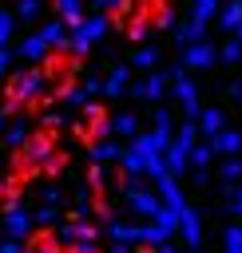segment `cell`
<instances>
[{
  "label": "cell",
  "mask_w": 242,
  "mask_h": 253,
  "mask_svg": "<svg viewBox=\"0 0 242 253\" xmlns=\"http://www.w3.org/2000/svg\"><path fill=\"white\" fill-rule=\"evenodd\" d=\"M0 233H4V237H20V241H28V237H32V213H28L20 202H4Z\"/></svg>",
  "instance_id": "1"
},
{
  "label": "cell",
  "mask_w": 242,
  "mask_h": 253,
  "mask_svg": "<svg viewBox=\"0 0 242 253\" xmlns=\"http://www.w3.org/2000/svg\"><path fill=\"white\" fill-rule=\"evenodd\" d=\"M127 202H131V210L143 213V217H155V213H159V198H155L151 190H143V186H127Z\"/></svg>",
  "instance_id": "2"
},
{
  "label": "cell",
  "mask_w": 242,
  "mask_h": 253,
  "mask_svg": "<svg viewBox=\"0 0 242 253\" xmlns=\"http://www.w3.org/2000/svg\"><path fill=\"white\" fill-rule=\"evenodd\" d=\"M179 233H182V241H186L190 249L202 245V221H198L194 210H182V213H179Z\"/></svg>",
  "instance_id": "3"
},
{
  "label": "cell",
  "mask_w": 242,
  "mask_h": 253,
  "mask_svg": "<svg viewBox=\"0 0 242 253\" xmlns=\"http://www.w3.org/2000/svg\"><path fill=\"white\" fill-rule=\"evenodd\" d=\"M159 194H163V206H167V210H175V213H182V210H186V202H182L179 186H175L171 178H163V174H159Z\"/></svg>",
  "instance_id": "4"
},
{
  "label": "cell",
  "mask_w": 242,
  "mask_h": 253,
  "mask_svg": "<svg viewBox=\"0 0 242 253\" xmlns=\"http://www.w3.org/2000/svg\"><path fill=\"white\" fill-rule=\"evenodd\" d=\"M107 237L111 241H127V245H139V225H131V221H107Z\"/></svg>",
  "instance_id": "5"
},
{
  "label": "cell",
  "mask_w": 242,
  "mask_h": 253,
  "mask_svg": "<svg viewBox=\"0 0 242 253\" xmlns=\"http://www.w3.org/2000/svg\"><path fill=\"white\" fill-rule=\"evenodd\" d=\"M222 253H242V225H230L222 237Z\"/></svg>",
  "instance_id": "6"
},
{
  "label": "cell",
  "mask_w": 242,
  "mask_h": 253,
  "mask_svg": "<svg viewBox=\"0 0 242 253\" xmlns=\"http://www.w3.org/2000/svg\"><path fill=\"white\" fill-rule=\"evenodd\" d=\"M52 221H56V206H48V202H44V206L32 213V225H52Z\"/></svg>",
  "instance_id": "7"
},
{
  "label": "cell",
  "mask_w": 242,
  "mask_h": 253,
  "mask_svg": "<svg viewBox=\"0 0 242 253\" xmlns=\"http://www.w3.org/2000/svg\"><path fill=\"white\" fill-rule=\"evenodd\" d=\"M56 8H60L63 20H75L79 24V0H56Z\"/></svg>",
  "instance_id": "8"
},
{
  "label": "cell",
  "mask_w": 242,
  "mask_h": 253,
  "mask_svg": "<svg viewBox=\"0 0 242 253\" xmlns=\"http://www.w3.org/2000/svg\"><path fill=\"white\" fill-rule=\"evenodd\" d=\"M28 249V241H20V237H0V253H24Z\"/></svg>",
  "instance_id": "9"
},
{
  "label": "cell",
  "mask_w": 242,
  "mask_h": 253,
  "mask_svg": "<svg viewBox=\"0 0 242 253\" xmlns=\"http://www.w3.org/2000/svg\"><path fill=\"white\" fill-rule=\"evenodd\" d=\"M24 253H60V241H36V245L24 249Z\"/></svg>",
  "instance_id": "10"
},
{
  "label": "cell",
  "mask_w": 242,
  "mask_h": 253,
  "mask_svg": "<svg viewBox=\"0 0 242 253\" xmlns=\"http://www.w3.org/2000/svg\"><path fill=\"white\" fill-rule=\"evenodd\" d=\"M119 87H123V71H115V75H111V83H107V91H111V95H115V91H119Z\"/></svg>",
  "instance_id": "11"
},
{
  "label": "cell",
  "mask_w": 242,
  "mask_h": 253,
  "mask_svg": "<svg viewBox=\"0 0 242 253\" xmlns=\"http://www.w3.org/2000/svg\"><path fill=\"white\" fill-rule=\"evenodd\" d=\"M218 146H222V150H234V146H238V138H234V134H222V138H218Z\"/></svg>",
  "instance_id": "12"
},
{
  "label": "cell",
  "mask_w": 242,
  "mask_h": 253,
  "mask_svg": "<svg viewBox=\"0 0 242 253\" xmlns=\"http://www.w3.org/2000/svg\"><path fill=\"white\" fill-rule=\"evenodd\" d=\"M179 166H182V146H175V150H171V170H179Z\"/></svg>",
  "instance_id": "13"
},
{
  "label": "cell",
  "mask_w": 242,
  "mask_h": 253,
  "mask_svg": "<svg viewBox=\"0 0 242 253\" xmlns=\"http://www.w3.org/2000/svg\"><path fill=\"white\" fill-rule=\"evenodd\" d=\"M8 28H12V16H8V12H0V40L8 36Z\"/></svg>",
  "instance_id": "14"
},
{
  "label": "cell",
  "mask_w": 242,
  "mask_h": 253,
  "mask_svg": "<svg viewBox=\"0 0 242 253\" xmlns=\"http://www.w3.org/2000/svg\"><path fill=\"white\" fill-rule=\"evenodd\" d=\"M206 59H210V51H206V47H198V51L190 55V63H206Z\"/></svg>",
  "instance_id": "15"
},
{
  "label": "cell",
  "mask_w": 242,
  "mask_h": 253,
  "mask_svg": "<svg viewBox=\"0 0 242 253\" xmlns=\"http://www.w3.org/2000/svg\"><path fill=\"white\" fill-rule=\"evenodd\" d=\"M107 253H131V245H127V241H115V245H111Z\"/></svg>",
  "instance_id": "16"
},
{
  "label": "cell",
  "mask_w": 242,
  "mask_h": 253,
  "mask_svg": "<svg viewBox=\"0 0 242 253\" xmlns=\"http://www.w3.org/2000/svg\"><path fill=\"white\" fill-rule=\"evenodd\" d=\"M155 253H175V245H171V241H163V245H155Z\"/></svg>",
  "instance_id": "17"
},
{
  "label": "cell",
  "mask_w": 242,
  "mask_h": 253,
  "mask_svg": "<svg viewBox=\"0 0 242 253\" xmlns=\"http://www.w3.org/2000/svg\"><path fill=\"white\" fill-rule=\"evenodd\" d=\"M8 75V55H0V79Z\"/></svg>",
  "instance_id": "18"
},
{
  "label": "cell",
  "mask_w": 242,
  "mask_h": 253,
  "mask_svg": "<svg viewBox=\"0 0 242 253\" xmlns=\"http://www.w3.org/2000/svg\"><path fill=\"white\" fill-rule=\"evenodd\" d=\"M234 206H238V213H242V190H238V202H234Z\"/></svg>",
  "instance_id": "19"
}]
</instances>
